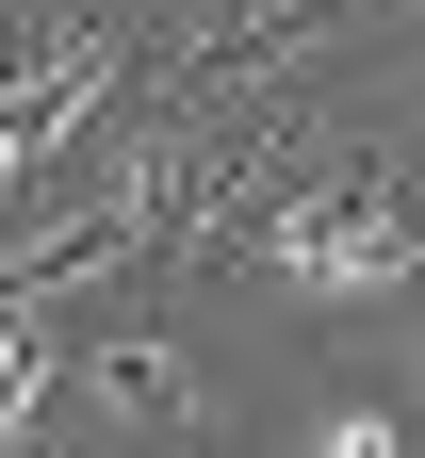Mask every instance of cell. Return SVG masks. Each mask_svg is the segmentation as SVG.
I'll return each instance as SVG.
<instances>
[{
    "label": "cell",
    "mask_w": 425,
    "mask_h": 458,
    "mask_svg": "<svg viewBox=\"0 0 425 458\" xmlns=\"http://www.w3.org/2000/svg\"><path fill=\"white\" fill-rule=\"evenodd\" d=\"M180 278L262 295L294 327H393L425 295V164H377V148L229 164V197H197V229H180Z\"/></svg>",
    "instance_id": "1"
},
{
    "label": "cell",
    "mask_w": 425,
    "mask_h": 458,
    "mask_svg": "<svg viewBox=\"0 0 425 458\" xmlns=\"http://www.w3.org/2000/svg\"><path fill=\"white\" fill-rule=\"evenodd\" d=\"M115 82H132V33L115 17H0V229L49 197V164H82Z\"/></svg>",
    "instance_id": "2"
},
{
    "label": "cell",
    "mask_w": 425,
    "mask_h": 458,
    "mask_svg": "<svg viewBox=\"0 0 425 458\" xmlns=\"http://www.w3.org/2000/svg\"><path fill=\"white\" fill-rule=\"evenodd\" d=\"M66 458H82V442H66Z\"/></svg>",
    "instance_id": "3"
}]
</instances>
